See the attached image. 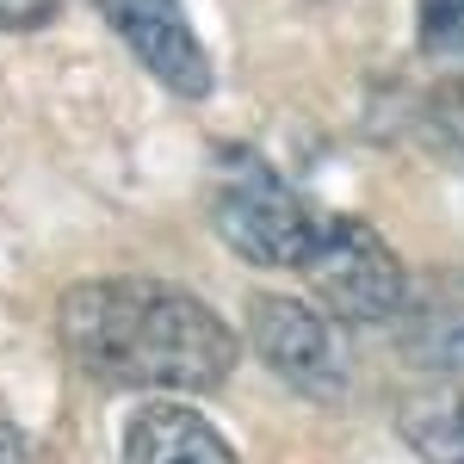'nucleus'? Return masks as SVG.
I'll return each instance as SVG.
<instances>
[{
    "instance_id": "nucleus-1",
    "label": "nucleus",
    "mask_w": 464,
    "mask_h": 464,
    "mask_svg": "<svg viewBox=\"0 0 464 464\" xmlns=\"http://www.w3.org/2000/svg\"><path fill=\"white\" fill-rule=\"evenodd\" d=\"M69 359L118 391H217L236 372V328L155 279H87L56 304Z\"/></svg>"
},
{
    "instance_id": "nucleus-2",
    "label": "nucleus",
    "mask_w": 464,
    "mask_h": 464,
    "mask_svg": "<svg viewBox=\"0 0 464 464\" xmlns=\"http://www.w3.org/2000/svg\"><path fill=\"white\" fill-rule=\"evenodd\" d=\"M211 217L217 236L229 248L254 260V266H310V254L322 242L328 211L310 205L266 155H254L242 143H223L211 155Z\"/></svg>"
},
{
    "instance_id": "nucleus-3",
    "label": "nucleus",
    "mask_w": 464,
    "mask_h": 464,
    "mask_svg": "<svg viewBox=\"0 0 464 464\" xmlns=\"http://www.w3.org/2000/svg\"><path fill=\"white\" fill-rule=\"evenodd\" d=\"M304 279L316 285V304L334 322H391L409 304V273L391 254V242L365 217L347 211H328Z\"/></svg>"
},
{
    "instance_id": "nucleus-4",
    "label": "nucleus",
    "mask_w": 464,
    "mask_h": 464,
    "mask_svg": "<svg viewBox=\"0 0 464 464\" xmlns=\"http://www.w3.org/2000/svg\"><path fill=\"white\" fill-rule=\"evenodd\" d=\"M248 328H254V353L266 359V372L285 378L297 396H341L347 359H341V341H334L322 310L297 304V297H254Z\"/></svg>"
},
{
    "instance_id": "nucleus-5",
    "label": "nucleus",
    "mask_w": 464,
    "mask_h": 464,
    "mask_svg": "<svg viewBox=\"0 0 464 464\" xmlns=\"http://www.w3.org/2000/svg\"><path fill=\"white\" fill-rule=\"evenodd\" d=\"M100 13L168 93H179V100H205L211 93V81H217L211 56H205V44H198L179 0H100Z\"/></svg>"
},
{
    "instance_id": "nucleus-6",
    "label": "nucleus",
    "mask_w": 464,
    "mask_h": 464,
    "mask_svg": "<svg viewBox=\"0 0 464 464\" xmlns=\"http://www.w3.org/2000/svg\"><path fill=\"white\" fill-rule=\"evenodd\" d=\"M124 464H242L229 440L186 402H143L124 428Z\"/></svg>"
},
{
    "instance_id": "nucleus-7",
    "label": "nucleus",
    "mask_w": 464,
    "mask_h": 464,
    "mask_svg": "<svg viewBox=\"0 0 464 464\" xmlns=\"http://www.w3.org/2000/svg\"><path fill=\"white\" fill-rule=\"evenodd\" d=\"M402 440L421 464H464V391L459 384H428L402 402L396 415Z\"/></svg>"
},
{
    "instance_id": "nucleus-8",
    "label": "nucleus",
    "mask_w": 464,
    "mask_h": 464,
    "mask_svg": "<svg viewBox=\"0 0 464 464\" xmlns=\"http://www.w3.org/2000/svg\"><path fill=\"white\" fill-rule=\"evenodd\" d=\"M421 130H428V143L440 149L452 168H464V81H446V87L428 100Z\"/></svg>"
},
{
    "instance_id": "nucleus-9",
    "label": "nucleus",
    "mask_w": 464,
    "mask_h": 464,
    "mask_svg": "<svg viewBox=\"0 0 464 464\" xmlns=\"http://www.w3.org/2000/svg\"><path fill=\"white\" fill-rule=\"evenodd\" d=\"M421 50L433 63H464V0H421Z\"/></svg>"
},
{
    "instance_id": "nucleus-10",
    "label": "nucleus",
    "mask_w": 464,
    "mask_h": 464,
    "mask_svg": "<svg viewBox=\"0 0 464 464\" xmlns=\"http://www.w3.org/2000/svg\"><path fill=\"white\" fill-rule=\"evenodd\" d=\"M56 6H63V0H0V32H13V37L44 32V25L56 19Z\"/></svg>"
},
{
    "instance_id": "nucleus-11",
    "label": "nucleus",
    "mask_w": 464,
    "mask_h": 464,
    "mask_svg": "<svg viewBox=\"0 0 464 464\" xmlns=\"http://www.w3.org/2000/svg\"><path fill=\"white\" fill-rule=\"evenodd\" d=\"M0 464H37V452H32V440L13 428V421H0Z\"/></svg>"
}]
</instances>
